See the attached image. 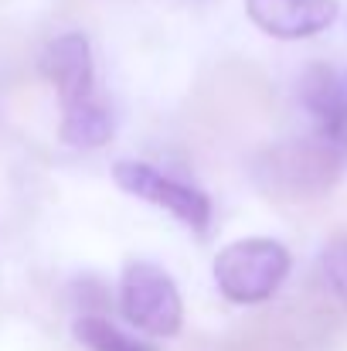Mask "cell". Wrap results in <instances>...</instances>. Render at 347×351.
I'll return each mask as SVG.
<instances>
[{
	"label": "cell",
	"instance_id": "obj_1",
	"mask_svg": "<svg viewBox=\"0 0 347 351\" xmlns=\"http://www.w3.org/2000/svg\"><path fill=\"white\" fill-rule=\"evenodd\" d=\"M347 171V143L320 133L290 136L266 147L255 157V184L269 198L283 202H313L324 198Z\"/></svg>",
	"mask_w": 347,
	"mask_h": 351
},
{
	"label": "cell",
	"instance_id": "obj_2",
	"mask_svg": "<svg viewBox=\"0 0 347 351\" xmlns=\"http://www.w3.org/2000/svg\"><path fill=\"white\" fill-rule=\"evenodd\" d=\"M293 256L283 242L266 239V235H248L229 242L218 256H215V283L222 290V297L231 304L252 307V304H266L283 280L290 276Z\"/></svg>",
	"mask_w": 347,
	"mask_h": 351
},
{
	"label": "cell",
	"instance_id": "obj_3",
	"mask_svg": "<svg viewBox=\"0 0 347 351\" xmlns=\"http://www.w3.org/2000/svg\"><path fill=\"white\" fill-rule=\"evenodd\" d=\"M119 311L126 324L150 338H174L184 324V300L167 269L146 259H133L119 276Z\"/></svg>",
	"mask_w": 347,
	"mask_h": 351
},
{
	"label": "cell",
	"instance_id": "obj_4",
	"mask_svg": "<svg viewBox=\"0 0 347 351\" xmlns=\"http://www.w3.org/2000/svg\"><path fill=\"white\" fill-rule=\"evenodd\" d=\"M113 181L126 195L164 208L191 232L205 235L211 226V198L201 188H194L174 174H164L160 167H153L146 160H116Z\"/></svg>",
	"mask_w": 347,
	"mask_h": 351
},
{
	"label": "cell",
	"instance_id": "obj_5",
	"mask_svg": "<svg viewBox=\"0 0 347 351\" xmlns=\"http://www.w3.org/2000/svg\"><path fill=\"white\" fill-rule=\"evenodd\" d=\"M38 69L51 82V89L62 103V113H75L99 99L92 45L82 31H65V34L51 38L38 58Z\"/></svg>",
	"mask_w": 347,
	"mask_h": 351
},
{
	"label": "cell",
	"instance_id": "obj_6",
	"mask_svg": "<svg viewBox=\"0 0 347 351\" xmlns=\"http://www.w3.org/2000/svg\"><path fill=\"white\" fill-rule=\"evenodd\" d=\"M300 106L310 117V130L347 143V65L317 62L300 75Z\"/></svg>",
	"mask_w": 347,
	"mask_h": 351
},
{
	"label": "cell",
	"instance_id": "obj_7",
	"mask_svg": "<svg viewBox=\"0 0 347 351\" xmlns=\"http://www.w3.org/2000/svg\"><path fill=\"white\" fill-rule=\"evenodd\" d=\"M337 0H245L248 21L279 41H300L337 21Z\"/></svg>",
	"mask_w": 347,
	"mask_h": 351
},
{
	"label": "cell",
	"instance_id": "obj_8",
	"mask_svg": "<svg viewBox=\"0 0 347 351\" xmlns=\"http://www.w3.org/2000/svg\"><path fill=\"white\" fill-rule=\"evenodd\" d=\"M58 136L65 147H75V150H99L110 143L113 136V110L96 99L75 113H62V126H58Z\"/></svg>",
	"mask_w": 347,
	"mask_h": 351
},
{
	"label": "cell",
	"instance_id": "obj_9",
	"mask_svg": "<svg viewBox=\"0 0 347 351\" xmlns=\"http://www.w3.org/2000/svg\"><path fill=\"white\" fill-rule=\"evenodd\" d=\"M72 335L89 351H160L157 345L116 328L106 314H79L75 324H72Z\"/></svg>",
	"mask_w": 347,
	"mask_h": 351
},
{
	"label": "cell",
	"instance_id": "obj_10",
	"mask_svg": "<svg viewBox=\"0 0 347 351\" xmlns=\"http://www.w3.org/2000/svg\"><path fill=\"white\" fill-rule=\"evenodd\" d=\"M320 266H324V276H327L331 290L337 293V300L344 304V311H347V232L334 235V239L324 245Z\"/></svg>",
	"mask_w": 347,
	"mask_h": 351
}]
</instances>
